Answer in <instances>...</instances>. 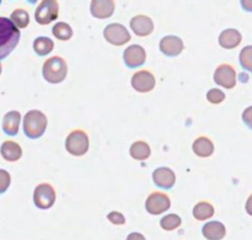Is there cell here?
<instances>
[{"mask_svg": "<svg viewBox=\"0 0 252 240\" xmlns=\"http://www.w3.org/2000/svg\"><path fill=\"white\" fill-rule=\"evenodd\" d=\"M20 30L7 17L0 16V59H4L16 48L20 41Z\"/></svg>", "mask_w": 252, "mask_h": 240, "instance_id": "6da1fadb", "label": "cell"}, {"mask_svg": "<svg viewBox=\"0 0 252 240\" xmlns=\"http://www.w3.org/2000/svg\"><path fill=\"white\" fill-rule=\"evenodd\" d=\"M48 125L46 115L39 110H31L24 116V133L30 139H38L44 135Z\"/></svg>", "mask_w": 252, "mask_h": 240, "instance_id": "7a4b0ae2", "label": "cell"}, {"mask_svg": "<svg viewBox=\"0 0 252 240\" xmlns=\"http://www.w3.org/2000/svg\"><path fill=\"white\" fill-rule=\"evenodd\" d=\"M42 74L46 81L51 84H59L65 80L68 74V66L62 57H52L47 59L42 68Z\"/></svg>", "mask_w": 252, "mask_h": 240, "instance_id": "3957f363", "label": "cell"}, {"mask_svg": "<svg viewBox=\"0 0 252 240\" xmlns=\"http://www.w3.org/2000/svg\"><path fill=\"white\" fill-rule=\"evenodd\" d=\"M89 147H90V142H89L88 135L81 130L71 131L65 139V149L68 150L69 154L74 157L85 155Z\"/></svg>", "mask_w": 252, "mask_h": 240, "instance_id": "277c9868", "label": "cell"}, {"mask_svg": "<svg viewBox=\"0 0 252 240\" xmlns=\"http://www.w3.org/2000/svg\"><path fill=\"white\" fill-rule=\"evenodd\" d=\"M59 15V5L57 0H42L34 12V19L39 25H48L57 20Z\"/></svg>", "mask_w": 252, "mask_h": 240, "instance_id": "5b68a950", "label": "cell"}, {"mask_svg": "<svg viewBox=\"0 0 252 240\" xmlns=\"http://www.w3.org/2000/svg\"><path fill=\"white\" fill-rule=\"evenodd\" d=\"M56 191L49 184H39L34 189L33 204L39 209H48L56 202Z\"/></svg>", "mask_w": 252, "mask_h": 240, "instance_id": "8992f818", "label": "cell"}, {"mask_svg": "<svg viewBox=\"0 0 252 240\" xmlns=\"http://www.w3.org/2000/svg\"><path fill=\"white\" fill-rule=\"evenodd\" d=\"M103 37L113 46H123L130 41V34L122 24H110L103 30Z\"/></svg>", "mask_w": 252, "mask_h": 240, "instance_id": "52a82bcc", "label": "cell"}, {"mask_svg": "<svg viewBox=\"0 0 252 240\" xmlns=\"http://www.w3.org/2000/svg\"><path fill=\"white\" fill-rule=\"evenodd\" d=\"M170 207H171V201H170L169 196L162 192H153L145 201V209L148 213L153 214V216H159V214L164 213Z\"/></svg>", "mask_w": 252, "mask_h": 240, "instance_id": "ba28073f", "label": "cell"}, {"mask_svg": "<svg viewBox=\"0 0 252 240\" xmlns=\"http://www.w3.org/2000/svg\"><path fill=\"white\" fill-rule=\"evenodd\" d=\"M130 84H132V88L138 93H149L155 88L157 81H155L154 74L144 69V70H139L133 74Z\"/></svg>", "mask_w": 252, "mask_h": 240, "instance_id": "9c48e42d", "label": "cell"}, {"mask_svg": "<svg viewBox=\"0 0 252 240\" xmlns=\"http://www.w3.org/2000/svg\"><path fill=\"white\" fill-rule=\"evenodd\" d=\"M214 81L225 89H233L236 85V71L230 64H220L214 71Z\"/></svg>", "mask_w": 252, "mask_h": 240, "instance_id": "30bf717a", "label": "cell"}, {"mask_svg": "<svg viewBox=\"0 0 252 240\" xmlns=\"http://www.w3.org/2000/svg\"><path fill=\"white\" fill-rule=\"evenodd\" d=\"M123 61L125 64L130 69H135L138 67H142L147 61V52L139 44H132L127 47V49L123 53Z\"/></svg>", "mask_w": 252, "mask_h": 240, "instance_id": "8fae6325", "label": "cell"}, {"mask_svg": "<svg viewBox=\"0 0 252 240\" xmlns=\"http://www.w3.org/2000/svg\"><path fill=\"white\" fill-rule=\"evenodd\" d=\"M159 48L161 53L166 57H177L182 53L185 46L184 41L180 37L169 34V36L162 37L159 43Z\"/></svg>", "mask_w": 252, "mask_h": 240, "instance_id": "7c38bea8", "label": "cell"}, {"mask_svg": "<svg viewBox=\"0 0 252 240\" xmlns=\"http://www.w3.org/2000/svg\"><path fill=\"white\" fill-rule=\"evenodd\" d=\"M153 181L162 190H171L176 182V175L170 168H158L153 172Z\"/></svg>", "mask_w": 252, "mask_h": 240, "instance_id": "4fadbf2b", "label": "cell"}, {"mask_svg": "<svg viewBox=\"0 0 252 240\" xmlns=\"http://www.w3.org/2000/svg\"><path fill=\"white\" fill-rule=\"evenodd\" d=\"M115 9V0H91L90 12L96 19H108L113 15Z\"/></svg>", "mask_w": 252, "mask_h": 240, "instance_id": "5bb4252c", "label": "cell"}, {"mask_svg": "<svg viewBox=\"0 0 252 240\" xmlns=\"http://www.w3.org/2000/svg\"><path fill=\"white\" fill-rule=\"evenodd\" d=\"M130 29L137 36H149L154 31V22L147 15H137L130 20Z\"/></svg>", "mask_w": 252, "mask_h": 240, "instance_id": "9a60e30c", "label": "cell"}, {"mask_svg": "<svg viewBox=\"0 0 252 240\" xmlns=\"http://www.w3.org/2000/svg\"><path fill=\"white\" fill-rule=\"evenodd\" d=\"M20 123H21V113L19 111H9L2 118V131L5 135L14 137L19 133Z\"/></svg>", "mask_w": 252, "mask_h": 240, "instance_id": "2e32d148", "label": "cell"}, {"mask_svg": "<svg viewBox=\"0 0 252 240\" xmlns=\"http://www.w3.org/2000/svg\"><path fill=\"white\" fill-rule=\"evenodd\" d=\"M202 234L207 240H221L225 237L226 229L221 222H208L202 228Z\"/></svg>", "mask_w": 252, "mask_h": 240, "instance_id": "e0dca14e", "label": "cell"}, {"mask_svg": "<svg viewBox=\"0 0 252 240\" xmlns=\"http://www.w3.org/2000/svg\"><path fill=\"white\" fill-rule=\"evenodd\" d=\"M241 36L240 32L235 29H226L219 34V44L225 49H234L241 43Z\"/></svg>", "mask_w": 252, "mask_h": 240, "instance_id": "ac0fdd59", "label": "cell"}, {"mask_svg": "<svg viewBox=\"0 0 252 240\" xmlns=\"http://www.w3.org/2000/svg\"><path fill=\"white\" fill-rule=\"evenodd\" d=\"M0 154L6 162H17L22 157V148L14 140H5L0 145Z\"/></svg>", "mask_w": 252, "mask_h": 240, "instance_id": "d6986e66", "label": "cell"}, {"mask_svg": "<svg viewBox=\"0 0 252 240\" xmlns=\"http://www.w3.org/2000/svg\"><path fill=\"white\" fill-rule=\"evenodd\" d=\"M193 153L199 158H209L214 153V144L208 137H198L192 145Z\"/></svg>", "mask_w": 252, "mask_h": 240, "instance_id": "ffe728a7", "label": "cell"}, {"mask_svg": "<svg viewBox=\"0 0 252 240\" xmlns=\"http://www.w3.org/2000/svg\"><path fill=\"white\" fill-rule=\"evenodd\" d=\"M129 154L135 160H145L150 157L152 150H150L149 144L147 142H144V140H137V142H134L130 145Z\"/></svg>", "mask_w": 252, "mask_h": 240, "instance_id": "44dd1931", "label": "cell"}, {"mask_svg": "<svg viewBox=\"0 0 252 240\" xmlns=\"http://www.w3.org/2000/svg\"><path fill=\"white\" fill-rule=\"evenodd\" d=\"M54 48V42L52 41L51 38L48 37H37L36 39L33 41V51L36 52L37 56L39 57H44L48 56Z\"/></svg>", "mask_w": 252, "mask_h": 240, "instance_id": "7402d4cb", "label": "cell"}, {"mask_svg": "<svg viewBox=\"0 0 252 240\" xmlns=\"http://www.w3.org/2000/svg\"><path fill=\"white\" fill-rule=\"evenodd\" d=\"M214 216V207L209 202L202 201L198 202L193 207V217L197 221H206Z\"/></svg>", "mask_w": 252, "mask_h": 240, "instance_id": "603a6c76", "label": "cell"}, {"mask_svg": "<svg viewBox=\"0 0 252 240\" xmlns=\"http://www.w3.org/2000/svg\"><path fill=\"white\" fill-rule=\"evenodd\" d=\"M52 34L61 41H68L73 37V29L66 22H57L52 29Z\"/></svg>", "mask_w": 252, "mask_h": 240, "instance_id": "cb8c5ba5", "label": "cell"}, {"mask_svg": "<svg viewBox=\"0 0 252 240\" xmlns=\"http://www.w3.org/2000/svg\"><path fill=\"white\" fill-rule=\"evenodd\" d=\"M10 20L16 25L19 29H26L30 24V15L26 10L16 9L10 15Z\"/></svg>", "mask_w": 252, "mask_h": 240, "instance_id": "d4e9b609", "label": "cell"}, {"mask_svg": "<svg viewBox=\"0 0 252 240\" xmlns=\"http://www.w3.org/2000/svg\"><path fill=\"white\" fill-rule=\"evenodd\" d=\"M182 223V219L181 217L177 216V214H167V216L162 217L161 221H160V227H161L164 231L167 232H171L175 231V229L179 228Z\"/></svg>", "mask_w": 252, "mask_h": 240, "instance_id": "484cf974", "label": "cell"}, {"mask_svg": "<svg viewBox=\"0 0 252 240\" xmlns=\"http://www.w3.org/2000/svg\"><path fill=\"white\" fill-rule=\"evenodd\" d=\"M239 61L244 70L252 73V46H246L241 49Z\"/></svg>", "mask_w": 252, "mask_h": 240, "instance_id": "4316f807", "label": "cell"}, {"mask_svg": "<svg viewBox=\"0 0 252 240\" xmlns=\"http://www.w3.org/2000/svg\"><path fill=\"white\" fill-rule=\"evenodd\" d=\"M207 100L211 103L218 105V103H221L225 100V94H224V91H221L220 89H211V90L207 93Z\"/></svg>", "mask_w": 252, "mask_h": 240, "instance_id": "83f0119b", "label": "cell"}, {"mask_svg": "<svg viewBox=\"0 0 252 240\" xmlns=\"http://www.w3.org/2000/svg\"><path fill=\"white\" fill-rule=\"evenodd\" d=\"M11 184V176L4 169H0V195L5 194Z\"/></svg>", "mask_w": 252, "mask_h": 240, "instance_id": "f1b7e54d", "label": "cell"}, {"mask_svg": "<svg viewBox=\"0 0 252 240\" xmlns=\"http://www.w3.org/2000/svg\"><path fill=\"white\" fill-rule=\"evenodd\" d=\"M107 219L111 222V223L115 224V226H123V224L126 223L125 216H123L121 212H117V211L110 212V213L107 214Z\"/></svg>", "mask_w": 252, "mask_h": 240, "instance_id": "f546056e", "label": "cell"}, {"mask_svg": "<svg viewBox=\"0 0 252 240\" xmlns=\"http://www.w3.org/2000/svg\"><path fill=\"white\" fill-rule=\"evenodd\" d=\"M243 122L245 123L246 127L252 131V106L246 107L243 112Z\"/></svg>", "mask_w": 252, "mask_h": 240, "instance_id": "4dcf8cb0", "label": "cell"}, {"mask_svg": "<svg viewBox=\"0 0 252 240\" xmlns=\"http://www.w3.org/2000/svg\"><path fill=\"white\" fill-rule=\"evenodd\" d=\"M240 4L245 11L252 12V0H240Z\"/></svg>", "mask_w": 252, "mask_h": 240, "instance_id": "1f68e13d", "label": "cell"}, {"mask_svg": "<svg viewBox=\"0 0 252 240\" xmlns=\"http://www.w3.org/2000/svg\"><path fill=\"white\" fill-rule=\"evenodd\" d=\"M126 240H147V239H145V237L143 236V234L134 232V233H130Z\"/></svg>", "mask_w": 252, "mask_h": 240, "instance_id": "d6a6232c", "label": "cell"}, {"mask_svg": "<svg viewBox=\"0 0 252 240\" xmlns=\"http://www.w3.org/2000/svg\"><path fill=\"white\" fill-rule=\"evenodd\" d=\"M245 209H246V212H248V214L252 216V194L250 195V197L248 199V201H246Z\"/></svg>", "mask_w": 252, "mask_h": 240, "instance_id": "836d02e7", "label": "cell"}, {"mask_svg": "<svg viewBox=\"0 0 252 240\" xmlns=\"http://www.w3.org/2000/svg\"><path fill=\"white\" fill-rule=\"evenodd\" d=\"M27 1H29L30 4H36V2L38 1V0H27Z\"/></svg>", "mask_w": 252, "mask_h": 240, "instance_id": "e575fe53", "label": "cell"}, {"mask_svg": "<svg viewBox=\"0 0 252 240\" xmlns=\"http://www.w3.org/2000/svg\"><path fill=\"white\" fill-rule=\"evenodd\" d=\"M1 71H2V66L1 63H0V75H1Z\"/></svg>", "mask_w": 252, "mask_h": 240, "instance_id": "d590c367", "label": "cell"}, {"mask_svg": "<svg viewBox=\"0 0 252 240\" xmlns=\"http://www.w3.org/2000/svg\"><path fill=\"white\" fill-rule=\"evenodd\" d=\"M0 4H1V0H0Z\"/></svg>", "mask_w": 252, "mask_h": 240, "instance_id": "8d00e7d4", "label": "cell"}]
</instances>
